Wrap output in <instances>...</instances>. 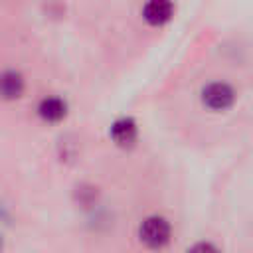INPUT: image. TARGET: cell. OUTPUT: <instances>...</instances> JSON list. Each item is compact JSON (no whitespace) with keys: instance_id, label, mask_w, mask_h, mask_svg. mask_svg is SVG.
<instances>
[{"instance_id":"6da1fadb","label":"cell","mask_w":253,"mask_h":253,"mask_svg":"<svg viewBox=\"0 0 253 253\" xmlns=\"http://www.w3.org/2000/svg\"><path fill=\"white\" fill-rule=\"evenodd\" d=\"M237 89L225 79H211L200 89V103L210 113H227L237 103Z\"/></svg>"},{"instance_id":"8992f818","label":"cell","mask_w":253,"mask_h":253,"mask_svg":"<svg viewBox=\"0 0 253 253\" xmlns=\"http://www.w3.org/2000/svg\"><path fill=\"white\" fill-rule=\"evenodd\" d=\"M111 136L117 144L126 146L130 142L136 140V125L130 119H119L113 126H111Z\"/></svg>"},{"instance_id":"277c9868","label":"cell","mask_w":253,"mask_h":253,"mask_svg":"<svg viewBox=\"0 0 253 253\" xmlns=\"http://www.w3.org/2000/svg\"><path fill=\"white\" fill-rule=\"evenodd\" d=\"M38 113L45 123H59L67 115V105L59 97H45L38 105Z\"/></svg>"},{"instance_id":"3957f363","label":"cell","mask_w":253,"mask_h":253,"mask_svg":"<svg viewBox=\"0 0 253 253\" xmlns=\"http://www.w3.org/2000/svg\"><path fill=\"white\" fill-rule=\"evenodd\" d=\"M140 14L148 26H164L174 16V4L172 0H146Z\"/></svg>"},{"instance_id":"7a4b0ae2","label":"cell","mask_w":253,"mask_h":253,"mask_svg":"<svg viewBox=\"0 0 253 253\" xmlns=\"http://www.w3.org/2000/svg\"><path fill=\"white\" fill-rule=\"evenodd\" d=\"M170 223L168 219H164L162 215H148L140 227H138V237L146 247H164L170 241Z\"/></svg>"},{"instance_id":"5b68a950","label":"cell","mask_w":253,"mask_h":253,"mask_svg":"<svg viewBox=\"0 0 253 253\" xmlns=\"http://www.w3.org/2000/svg\"><path fill=\"white\" fill-rule=\"evenodd\" d=\"M24 91V79L16 71L0 73V97L2 99H18Z\"/></svg>"}]
</instances>
